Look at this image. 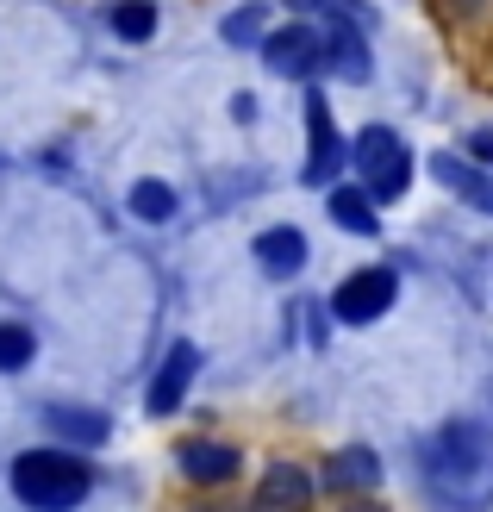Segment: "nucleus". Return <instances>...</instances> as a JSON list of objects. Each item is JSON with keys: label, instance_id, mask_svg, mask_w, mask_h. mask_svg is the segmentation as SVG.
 <instances>
[{"label": "nucleus", "instance_id": "nucleus-17", "mask_svg": "<svg viewBox=\"0 0 493 512\" xmlns=\"http://www.w3.org/2000/svg\"><path fill=\"white\" fill-rule=\"evenodd\" d=\"M32 331H25V325H0V369H25V363H32Z\"/></svg>", "mask_w": 493, "mask_h": 512}, {"label": "nucleus", "instance_id": "nucleus-19", "mask_svg": "<svg viewBox=\"0 0 493 512\" xmlns=\"http://www.w3.org/2000/svg\"><path fill=\"white\" fill-rule=\"evenodd\" d=\"M469 144H475V157H481V163H493V132H475Z\"/></svg>", "mask_w": 493, "mask_h": 512}, {"label": "nucleus", "instance_id": "nucleus-15", "mask_svg": "<svg viewBox=\"0 0 493 512\" xmlns=\"http://www.w3.org/2000/svg\"><path fill=\"white\" fill-rule=\"evenodd\" d=\"M331 219L344 225V232H362V238L375 232V207H369L356 188H337V194H331Z\"/></svg>", "mask_w": 493, "mask_h": 512}, {"label": "nucleus", "instance_id": "nucleus-16", "mask_svg": "<svg viewBox=\"0 0 493 512\" xmlns=\"http://www.w3.org/2000/svg\"><path fill=\"white\" fill-rule=\"evenodd\" d=\"M132 213H138V219H169V213H175V194H169L163 182H138V188H132Z\"/></svg>", "mask_w": 493, "mask_h": 512}, {"label": "nucleus", "instance_id": "nucleus-14", "mask_svg": "<svg viewBox=\"0 0 493 512\" xmlns=\"http://www.w3.org/2000/svg\"><path fill=\"white\" fill-rule=\"evenodd\" d=\"M113 32L132 38V44L157 38V7H150V0H119V7H113Z\"/></svg>", "mask_w": 493, "mask_h": 512}, {"label": "nucleus", "instance_id": "nucleus-5", "mask_svg": "<svg viewBox=\"0 0 493 512\" xmlns=\"http://www.w3.org/2000/svg\"><path fill=\"white\" fill-rule=\"evenodd\" d=\"M263 57H269L275 75H294V82H306V75H319V69L331 63V44H325L319 32H306V25H288V32H275V38L263 44Z\"/></svg>", "mask_w": 493, "mask_h": 512}, {"label": "nucleus", "instance_id": "nucleus-9", "mask_svg": "<svg viewBox=\"0 0 493 512\" xmlns=\"http://www.w3.org/2000/svg\"><path fill=\"white\" fill-rule=\"evenodd\" d=\"M181 469H188V481H200V488H219V481L238 475V450H225V444H188V450H181Z\"/></svg>", "mask_w": 493, "mask_h": 512}, {"label": "nucleus", "instance_id": "nucleus-11", "mask_svg": "<svg viewBox=\"0 0 493 512\" xmlns=\"http://www.w3.org/2000/svg\"><path fill=\"white\" fill-rule=\"evenodd\" d=\"M44 425L57 431L63 444H107V413H82V406H50L44 413Z\"/></svg>", "mask_w": 493, "mask_h": 512}, {"label": "nucleus", "instance_id": "nucleus-20", "mask_svg": "<svg viewBox=\"0 0 493 512\" xmlns=\"http://www.w3.org/2000/svg\"><path fill=\"white\" fill-rule=\"evenodd\" d=\"M344 512H387V506H381V500H369V494H362V500H350Z\"/></svg>", "mask_w": 493, "mask_h": 512}, {"label": "nucleus", "instance_id": "nucleus-6", "mask_svg": "<svg viewBox=\"0 0 493 512\" xmlns=\"http://www.w3.org/2000/svg\"><path fill=\"white\" fill-rule=\"evenodd\" d=\"M306 500H313V475H306L300 463H275L263 475V488H256L250 512H306Z\"/></svg>", "mask_w": 493, "mask_h": 512}, {"label": "nucleus", "instance_id": "nucleus-12", "mask_svg": "<svg viewBox=\"0 0 493 512\" xmlns=\"http://www.w3.org/2000/svg\"><path fill=\"white\" fill-rule=\"evenodd\" d=\"M256 256H263L269 275H294V269H306V238L294 232V225H275V232L256 238Z\"/></svg>", "mask_w": 493, "mask_h": 512}, {"label": "nucleus", "instance_id": "nucleus-2", "mask_svg": "<svg viewBox=\"0 0 493 512\" xmlns=\"http://www.w3.org/2000/svg\"><path fill=\"white\" fill-rule=\"evenodd\" d=\"M88 488H94V469L82 463V456H69V450H25L13 463V494L25 506H38V512L82 506Z\"/></svg>", "mask_w": 493, "mask_h": 512}, {"label": "nucleus", "instance_id": "nucleus-1", "mask_svg": "<svg viewBox=\"0 0 493 512\" xmlns=\"http://www.w3.org/2000/svg\"><path fill=\"white\" fill-rule=\"evenodd\" d=\"M425 463H431V488L444 500H462V506L493 500V444L475 425H450L444 438L425 450Z\"/></svg>", "mask_w": 493, "mask_h": 512}, {"label": "nucleus", "instance_id": "nucleus-18", "mask_svg": "<svg viewBox=\"0 0 493 512\" xmlns=\"http://www.w3.org/2000/svg\"><path fill=\"white\" fill-rule=\"evenodd\" d=\"M263 38V7H238L225 19V44H256Z\"/></svg>", "mask_w": 493, "mask_h": 512}, {"label": "nucleus", "instance_id": "nucleus-4", "mask_svg": "<svg viewBox=\"0 0 493 512\" xmlns=\"http://www.w3.org/2000/svg\"><path fill=\"white\" fill-rule=\"evenodd\" d=\"M394 269H362V275H350L344 288H337V300H331V313L344 319V325H369V319H381L387 306H394Z\"/></svg>", "mask_w": 493, "mask_h": 512}, {"label": "nucleus", "instance_id": "nucleus-10", "mask_svg": "<svg viewBox=\"0 0 493 512\" xmlns=\"http://www.w3.org/2000/svg\"><path fill=\"white\" fill-rule=\"evenodd\" d=\"M437 182L444 188H456L469 207H481V213H493V175H481L475 163H462V157H437Z\"/></svg>", "mask_w": 493, "mask_h": 512}, {"label": "nucleus", "instance_id": "nucleus-3", "mask_svg": "<svg viewBox=\"0 0 493 512\" xmlns=\"http://www.w3.org/2000/svg\"><path fill=\"white\" fill-rule=\"evenodd\" d=\"M356 175H362V194L369 200H400L406 182H412L406 144L387 132V125H369V132L356 138Z\"/></svg>", "mask_w": 493, "mask_h": 512}, {"label": "nucleus", "instance_id": "nucleus-8", "mask_svg": "<svg viewBox=\"0 0 493 512\" xmlns=\"http://www.w3.org/2000/svg\"><path fill=\"white\" fill-rule=\"evenodd\" d=\"M306 119H313V163H306V182H331V169H337V157H344V144H337L331 113H325L319 94H306Z\"/></svg>", "mask_w": 493, "mask_h": 512}, {"label": "nucleus", "instance_id": "nucleus-7", "mask_svg": "<svg viewBox=\"0 0 493 512\" xmlns=\"http://www.w3.org/2000/svg\"><path fill=\"white\" fill-rule=\"evenodd\" d=\"M194 369H200V350L194 344H175L169 356H163V369H157V381H150V413H175L181 406V394H188V381H194Z\"/></svg>", "mask_w": 493, "mask_h": 512}, {"label": "nucleus", "instance_id": "nucleus-13", "mask_svg": "<svg viewBox=\"0 0 493 512\" xmlns=\"http://www.w3.org/2000/svg\"><path fill=\"white\" fill-rule=\"evenodd\" d=\"M325 481H331V488H356V494H369L375 481H381L375 450H337L331 463H325Z\"/></svg>", "mask_w": 493, "mask_h": 512}]
</instances>
